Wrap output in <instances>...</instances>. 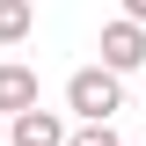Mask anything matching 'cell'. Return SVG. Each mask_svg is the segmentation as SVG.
<instances>
[{"mask_svg": "<svg viewBox=\"0 0 146 146\" xmlns=\"http://www.w3.org/2000/svg\"><path fill=\"white\" fill-rule=\"evenodd\" d=\"M66 146H124V139H117V124H110V117H95V124H73Z\"/></svg>", "mask_w": 146, "mask_h": 146, "instance_id": "8992f818", "label": "cell"}, {"mask_svg": "<svg viewBox=\"0 0 146 146\" xmlns=\"http://www.w3.org/2000/svg\"><path fill=\"white\" fill-rule=\"evenodd\" d=\"M29 29H36V7L29 0H0V51H15Z\"/></svg>", "mask_w": 146, "mask_h": 146, "instance_id": "5b68a950", "label": "cell"}, {"mask_svg": "<svg viewBox=\"0 0 146 146\" xmlns=\"http://www.w3.org/2000/svg\"><path fill=\"white\" fill-rule=\"evenodd\" d=\"M66 110L80 117V124H95V117H117L124 110V73H110L102 58L80 73H66Z\"/></svg>", "mask_w": 146, "mask_h": 146, "instance_id": "6da1fadb", "label": "cell"}, {"mask_svg": "<svg viewBox=\"0 0 146 146\" xmlns=\"http://www.w3.org/2000/svg\"><path fill=\"white\" fill-rule=\"evenodd\" d=\"M7 146H66V117L58 110H22V117H7Z\"/></svg>", "mask_w": 146, "mask_h": 146, "instance_id": "277c9868", "label": "cell"}, {"mask_svg": "<svg viewBox=\"0 0 146 146\" xmlns=\"http://www.w3.org/2000/svg\"><path fill=\"white\" fill-rule=\"evenodd\" d=\"M0 146H7V117H0Z\"/></svg>", "mask_w": 146, "mask_h": 146, "instance_id": "ba28073f", "label": "cell"}, {"mask_svg": "<svg viewBox=\"0 0 146 146\" xmlns=\"http://www.w3.org/2000/svg\"><path fill=\"white\" fill-rule=\"evenodd\" d=\"M102 66L110 73H139L146 66V22H131V15H117V22H102Z\"/></svg>", "mask_w": 146, "mask_h": 146, "instance_id": "7a4b0ae2", "label": "cell"}, {"mask_svg": "<svg viewBox=\"0 0 146 146\" xmlns=\"http://www.w3.org/2000/svg\"><path fill=\"white\" fill-rule=\"evenodd\" d=\"M124 15H131V22H146V0H124Z\"/></svg>", "mask_w": 146, "mask_h": 146, "instance_id": "52a82bcc", "label": "cell"}, {"mask_svg": "<svg viewBox=\"0 0 146 146\" xmlns=\"http://www.w3.org/2000/svg\"><path fill=\"white\" fill-rule=\"evenodd\" d=\"M44 102V80H36V66H22V58H0V117H22V110Z\"/></svg>", "mask_w": 146, "mask_h": 146, "instance_id": "3957f363", "label": "cell"}]
</instances>
